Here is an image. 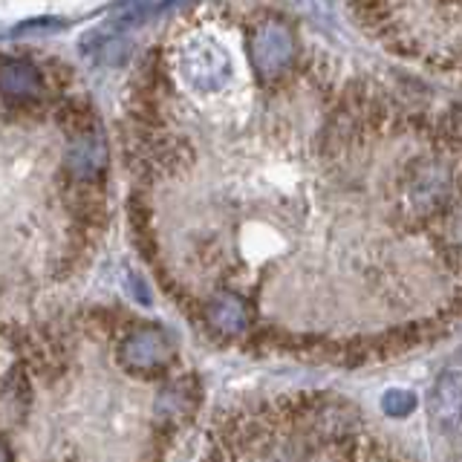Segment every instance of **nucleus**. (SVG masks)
Masks as SVG:
<instances>
[{
  "label": "nucleus",
  "instance_id": "obj_3",
  "mask_svg": "<svg viewBox=\"0 0 462 462\" xmlns=\"http://www.w3.org/2000/svg\"><path fill=\"white\" fill-rule=\"evenodd\" d=\"M202 321L223 336H240L249 329V307L235 292L214 295L202 303Z\"/></svg>",
  "mask_w": 462,
  "mask_h": 462
},
{
  "label": "nucleus",
  "instance_id": "obj_4",
  "mask_svg": "<svg viewBox=\"0 0 462 462\" xmlns=\"http://www.w3.org/2000/svg\"><path fill=\"white\" fill-rule=\"evenodd\" d=\"M165 350L168 346L159 332H139V336L127 341L125 361H127V367H134V370H153L159 361L165 358Z\"/></svg>",
  "mask_w": 462,
  "mask_h": 462
},
{
  "label": "nucleus",
  "instance_id": "obj_1",
  "mask_svg": "<svg viewBox=\"0 0 462 462\" xmlns=\"http://www.w3.org/2000/svg\"><path fill=\"white\" fill-rule=\"evenodd\" d=\"M295 58V38L283 23H263L252 35V64L260 76H281Z\"/></svg>",
  "mask_w": 462,
  "mask_h": 462
},
{
  "label": "nucleus",
  "instance_id": "obj_2",
  "mask_svg": "<svg viewBox=\"0 0 462 462\" xmlns=\"http://www.w3.org/2000/svg\"><path fill=\"white\" fill-rule=\"evenodd\" d=\"M428 411L433 425L442 433L454 437L462 433V373H442L430 387L428 396Z\"/></svg>",
  "mask_w": 462,
  "mask_h": 462
},
{
  "label": "nucleus",
  "instance_id": "obj_5",
  "mask_svg": "<svg viewBox=\"0 0 462 462\" xmlns=\"http://www.w3.org/2000/svg\"><path fill=\"white\" fill-rule=\"evenodd\" d=\"M0 96L12 98H35L41 96V76L29 64H9L0 69Z\"/></svg>",
  "mask_w": 462,
  "mask_h": 462
},
{
  "label": "nucleus",
  "instance_id": "obj_6",
  "mask_svg": "<svg viewBox=\"0 0 462 462\" xmlns=\"http://www.w3.org/2000/svg\"><path fill=\"white\" fill-rule=\"evenodd\" d=\"M416 393L413 390H404V387H393V390H387V393L382 396V411L387 416H393V419H404V416H411L416 411Z\"/></svg>",
  "mask_w": 462,
  "mask_h": 462
}]
</instances>
